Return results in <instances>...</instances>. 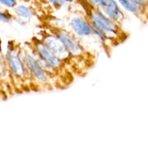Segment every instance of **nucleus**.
Masks as SVG:
<instances>
[{"label": "nucleus", "mask_w": 148, "mask_h": 148, "mask_svg": "<svg viewBox=\"0 0 148 148\" xmlns=\"http://www.w3.org/2000/svg\"><path fill=\"white\" fill-rule=\"evenodd\" d=\"M36 34L40 38L49 51L67 66L76 77L82 78L85 77L76 61L71 56L62 41L56 36L40 27H39V30Z\"/></svg>", "instance_id": "obj_6"}, {"label": "nucleus", "mask_w": 148, "mask_h": 148, "mask_svg": "<svg viewBox=\"0 0 148 148\" xmlns=\"http://www.w3.org/2000/svg\"><path fill=\"white\" fill-rule=\"evenodd\" d=\"M119 4L126 10L137 16H140L143 12V7L133 2L131 0H116Z\"/></svg>", "instance_id": "obj_9"}, {"label": "nucleus", "mask_w": 148, "mask_h": 148, "mask_svg": "<svg viewBox=\"0 0 148 148\" xmlns=\"http://www.w3.org/2000/svg\"><path fill=\"white\" fill-rule=\"evenodd\" d=\"M5 56L14 95L33 92V85L24 54L23 43L12 39L7 43Z\"/></svg>", "instance_id": "obj_4"}, {"label": "nucleus", "mask_w": 148, "mask_h": 148, "mask_svg": "<svg viewBox=\"0 0 148 148\" xmlns=\"http://www.w3.org/2000/svg\"><path fill=\"white\" fill-rule=\"evenodd\" d=\"M24 54L31 78L33 92H46L57 90L54 79L42 66L37 58L25 46Z\"/></svg>", "instance_id": "obj_5"}, {"label": "nucleus", "mask_w": 148, "mask_h": 148, "mask_svg": "<svg viewBox=\"0 0 148 148\" xmlns=\"http://www.w3.org/2000/svg\"><path fill=\"white\" fill-rule=\"evenodd\" d=\"M0 2L8 8H14L17 5V0H0Z\"/></svg>", "instance_id": "obj_13"}, {"label": "nucleus", "mask_w": 148, "mask_h": 148, "mask_svg": "<svg viewBox=\"0 0 148 148\" xmlns=\"http://www.w3.org/2000/svg\"><path fill=\"white\" fill-rule=\"evenodd\" d=\"M23 43L54 79L57 90L67 89L73 84L76 77L62 60L49 51L37 35H33Z\"/></svg>", "instance_id": "obj_3"}, {"label": "nucleus", "mask_w": 148, "mask_h": 148, "mask_svg": "<svg viewBox=\"0 0 148 148\" xmlns=\"http://www.w3.org/2000/svg\"><path fill=\"white\" fill-rule=\"evenodd\" d=\"M82 8V12L90 25L93 36L100 40L108 57L112 54L113 49L124 43L130 34L122 24L111 20L101 9L92 5L86 0H76Z\"/></svg>", "instance_id": "obj_1"}, {"label": "nucleus", "mask_w": 148, "mask_h": 148, "mask_svg": "<svg viewBox=\"0 0 148 148\" xmlns=\"http://www.w3.org/2000/svg\"><path fill=\"white\" fill-rule=\"evenodd\" d=\"M39 27L45 28L54 35L62 41L71 56L80 68L84 76L95 67L98 61V55L85 46L77 35L71 30L56 24L53 17H40Z\"/></svg>", "instance_id": "obj_2"}, {"label": "nucleus", "mask_w": 148, "mask_h": 148, "mask_svg": "<svg viewBox=\"0 0 148 148\" xmlns=\"http://www.w3.org/2000/svg\"><path fill=\"white\" fill-rule=\"evenodd\" d=\"M15 14H12L8 10H5V11H1L0 10V21L2 22V23H10L12 20H15Z\"/></svg>", "instance_id": "obj_11"}, {"label": "nucleus", "mask_w": 148, "mask_h": 148, "mask_svg": "<svg viewBox=\"0 0 148 148\" xmlns=\"http://www.w3.org/2000/svg\"><path fill=\"white\" fill-rule=\"evenodd\" d=\"M14 12L17 17L30 20L34 16V12L29 7L25 5H17L14 8Z\"/></svg>", "instance_id": "obj_10"}, {"label": "nucleus", "mask_w": 148, "mask_h": 148, "mask_svg": "<svg viewBox=\"0 0 148 148\" xmlns=\"http://www.w3.org/2000/svg\"><path fill=\"white\" fill-rule=\"evenodd\" d=\"M69 25L70 26L71 30L77 35L79 38L90 37L93 36L92 27L82 11L81 12L75 14L72 16L69 20Z\"/></svg>", "instance_id": "obj_7"}, {"label": "nucleus", "mask_w": 148, "mask_h": 148, "mask_svg": "<svg viewBox=\"0 0 148 148\" xmlns=\"http://www.w3.org/2000/svg\"><path fill=\"white\" fill-rule=\"evenodd\" d=\"M99 8L111 20L123 24L126 15L116 0H101Z\"/></svg>", "instance_id": "obj_8"}, {"label": "nucleus", "mask_w": 148, "mask_h": 148, "mask_svg": "<svg viewBox=\"0 0 148 148\" xmlns=\"http://www.w3.org/2000/svg\"><path fill=\"white\" fill-rule=\"evenodd\" d=\"M86 1H88L89 3H90V4H92V5L95 6V7H99L101 0H86Z\"/></svg>", "instance_id": "obj_14"}, {"label": "nucleus", "mask_w": 148, "mask_h": 148, "mask_svg": "<svg viewBox=\"0 0 148 148\" xmlns=\"http://www.w3.org/2000/svg\"><path fill=\"white\" fill-rule=\"evenodd\" d=\"M50 4L56 9H60L66 4V0H49Z\"/></svg>", "instance_id": "obj_12"}]
</instances>
